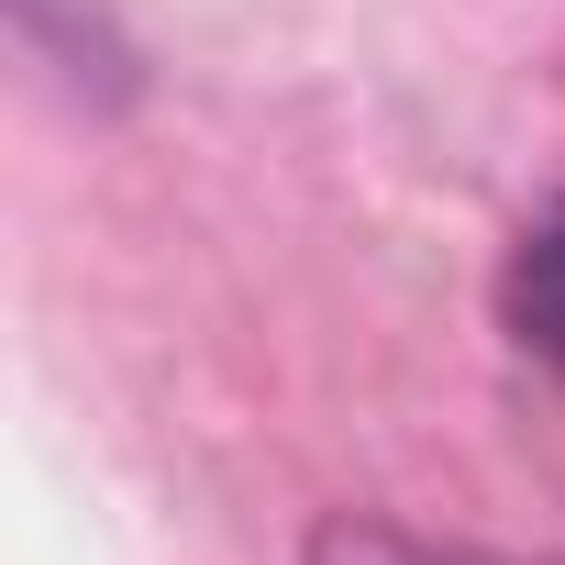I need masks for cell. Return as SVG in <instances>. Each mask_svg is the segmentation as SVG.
<instances>
[{
  "mask_svg": "<svg viewBox=\"0 0 565 565\" xmlns=\"http://www.w3.org/2000/svg\"><path fill=\"white\" fill-rule=\"evenodd\" d=\"M510 333L565 366V211H543V222L510 244Z\"/></svg>",
  "mask_w": 565,
  "mask_h": 565,
  "instance_id": "obj_1",
  "label": "cell"
},
{
  "mask_svg": "<svg viewBox=\"0 0 565 565\" xmlns=\"http://www.w3.org/2000/svg\"><path fill=\"white\" fill-rule=\"evenodd\" d=\"M311 565H444V554L411 543V532H388V521H333V532L311 543Z\"/></svg>",
  "mask_w": 565,
  "mask_h": 565,
  "instance_id": "obj_2",
  "label": "cell"
}]
</instances>
